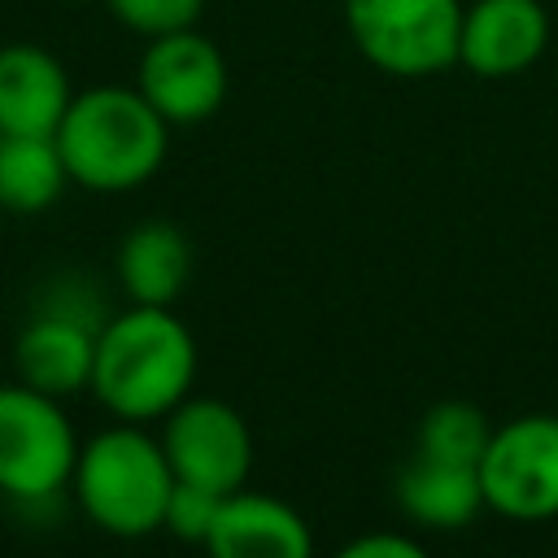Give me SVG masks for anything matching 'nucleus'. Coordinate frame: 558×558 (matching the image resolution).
Instances as JSON below:
<instances>
[{
    "instance_id": "1",
    "label": "nucleus",
    "mask_w": 558,
    "mask_h": 558,
    "mask_svg": "<svg viewBox=\"0 0 558 558\" xmlns=\"http://www.w3.org/2000/svg\"><path fill=\"white\" fill-rule=\"evenodd\" d=\"M196 379V340L170 305H126L96 331L92 392L122 423L166 418Z\"/></svg>"
},
{
    "instance_id": "2",
    "label": "nucleus",
    "mask_w": 558,
    "mask_h": 558,
    "mask_svg": "<svg viewBox=\"0 0 558 558\" xmlns=\"http://www.w3.org/2000/svg\"><path fill=\"white\" fill-rule=\"evenodd\" d=\"M52 140L70 183L87 192H131L161 170L170 153V122L135 83H96L74 92Z\"/></svg>"
},
{
    "instance_id": "3",
    "label": "nucleus",
    "mask_w": 558,
    "mask_h": 558,
    "mask_svg": "<svg viewBox=\"0 0 558 558\" xmlns=\"http://www.w3.org/2000/svg\"><path fill=\"white\" fill-rule=\"evenodd\" d=\"M174 488L170 458L144 423H113L78 445L70 493L78 510L109 536L135 541L161 532L166 501Z\"/></svg>"
},
{
    "instance_id": "4",
    "label": "nucleus",
    "mask_w": 558,
    "mask_h": 558,
    "mask_svg": "<svg viewBox=\"0 0 558 558\" xmlns=\"http://www.w3.org/2000/svg\"><path fill=\"white\" fill-rule=\"evenodd\" d=\"M344 35L388 78H436L458 65L462 0H340Z\"/></svg>"
},
{
    "instance_id": "5",
    "label": "nucleus",
    "mask_w": 558,
    "mask_h": 558,
    "mask_svg": "<svg viewBox=\"0 0 558 558\" xmlns=\"http://www.w3.org/2000/svg\"><path fill=\"white\" fill-rule=\"evenodd\" d=\"M78 436L61 397L31 384H0V497L17 510L48 506L74 475Z\"/></svg>"
},
{
    "instance_id": "6",
    "label": "nucleus",
    "mask_w": 558,
    "mask_h": 558,
    "mask_svg": "<svg viewBox=\"0 0 558 558\" xmlns=\"http://www.w3.org/2000/svg\"><path fill=\"white\" fill-rule=\"evenodd\" d=\"M484 506L514 523L558 519V414H519L493 427L480 458Z\"/></svg>"
},
{
    "instance_id": "7",
    "label": "nucleus",
    "mask_w": 558,
    "mask_h": 558,
    "mask_svg": "<svg viewBox=\"0 0 558 558\" xmlns=\"http://www.w3.org/2000/svg\"><path fill=\"white\" fill-rule=\"evenodd\" d=\"M135 87L170 122V131L201 126L222 109L231 70H227L222 48L201 26H187L174 35L144 39V52L135 65Z\"/></svg>"
},
{
    "instance_id": "8",
    "label": "nucleus",
    "mask_w": 558,
    "mask_h": 558,
    "mask_svg": "<svg viewBox=\"0 0 558 558\" xmlns=\"http://www.w3.org/2000/svg\"><path fill=\"white\" fill-rule=\"evenodd\" d=\"M157 440L170 458L174 480L214 488L222 497L244 488V480L253 471L248 423L231 401H218V397H183L161 418Z\"/></svg>"
},
{
    "instance_id": "9",
    "label": "nucleus",
    "mask_w": 558,
    "mask_h": 558,
    "mask_svg": "<svg viewBox=\"0 0 558 558\" xmlns=\"http://www.w3.org/2000/svg\"><path fill=\"white\" fill-rule=\"evenodd\" d=\"M554 39L545 0H471L462 4L458 65L475 78L501 83L532 70Z\"/></svg>"
},
{
    "instance_id": "10",
    "label": "nucleus",
    "mask_w": 558,
    "mask_h": 558,
    "mask_svg": "<svg viewBox=\"0 0 558 558\" xmlns=\"http://www.w3.org/2000/svg\"><path fill=\"white\" fill-rule=\"evenodd\" d=\"M74 100L61 57L44 44H0V135H52Z\"/></svg>"
},
{
    "instance_id": "11",
    "label": "nucleus",
    "mask_w": 558,
    "mask_h": 558,
    "mask_svg": "<svg viewBox=\"0 0 558 558\" xmlns=\"http://www.w3.org/2000/svg\"><path fill=\"white\" fill-rule=\"evenodd\" d=\"M205 549L209 558H314V532L296 506L235 488L222 497Z\"/></svg>"
},
{
    "instance_id": "12",
    "label": "nucleus",
    "mask_w": 558,
    "mask_h": 558,
    "mask_svg": "<svg viewBox=\"0 0 558 558\" xmlns=\"http://www.w3.org/2000/svg\"><path fill=\"white\" fill-rule=\"evenodd\" d=\"M96 331L83 318L35 310L26 327L13 340V366L17 379L48 392V397H74L92 388V366H96Z\"/></svg>"
},
{
    "instance_id": "13",
    "label": "nucleus",
    "mask_w": 558,
    "mask_h": 558,
    "mask_svg": "<svg viewBox=\"0 0 558 558\" xmlns=\"http://www.w3.org/2000/svg\"><path fill=\"white\" fill-rule=\"evenodd\" d=\"M113 270L131 305H174L192 279V240L166 218H144L122 235Z\"/></svg>"
},
{
    "instance_id": "14",
    "label": "nucleus",
    "mask_w": 558,
    "mask_h": 558,
    "mask_svg": "<svg viewBox=\"0 0 558 558\" xmlns=\"http://www.w3.org/2000/svg\"><path fill=\"white\" fill-rule=\"evenodd\" d=\"M397 506L410 523L432 532L466 527L484 510L480 466H458V462H436L414 453V462L397 475Z\"/></svg>"
},
{
    "instance_id": "15",
    "label": "nucleus",
    "mask_w": 558,
    "mask_h": 558,
    "mask_svg": "<svg viewBox=\"0 0 558 558\" xmlns=\"http://www.w3.org/2000/svg\"><path fill=\"white\" fill-rule=\"evenodd\" d=\"M70 174L52 135H0V209L44 214L61 201Z\"/></svg>"
},
{
    "instance_id": "16",
    "label": "nucleus",
    "mask_w": 558,
    "mask_h": 558,
    "mask_svg": "<svg viewBox=\"0 0 558 558\" xmlns=\"http://www.w3.org/2000/svg\"><path fill=\"white\" fill-rule=\"evenodd\" d=\"M493 423L480 405L471 401H436L423 418H418V458H436V462H458V466H480L484 449H488Z\"/></svg>"
},
{
    "instance_id": "17",
    "label": "nucleus",
    "mask_w": 558,
    "mask_h": 558,
    "mask_svg": "<svg viewBox=\"0 0 558 558\" xmlns=\"http://www.w3.org/2000/svg\"><path fill=\"white\" fill-rule=\"evenodd\" d=\"M105 9L122 31L140 39L174 35V31L201 26L205 17V0H105Z\"/></svg>"
},
{
    "instance_id": "18",
    "label": "nucleus",
    "mask_w": 558,
    "mask_h": 558,
    "mask_svg": "<svg viewBox=\"0 0 558 558\" xmlns=\"http://www.w3.org/2000/svg\"><path fill=\"white\" fill-rule=\"evenodd\" d=\"M218 510H222V493L201 488V484H187V480H174L161 527H166L170 536L187 541V545H205V541H209V532H214Z\"/></svg>"
},
{
    "instance_id": "19",
    "label": "nucleus",
    "mask_w": 558,
    "mask_h": 558,
    "mask_svg": "<svg viewBox=\"0 0 558 558\" xmlns=\"http://www.w3.org/2000/svg\"><path fill=\"white\" fill-rule=\"evenodd\" d=\"M331 558H432V554L405 532H362L344 541Z\"/></svg>"
}]
</instances>
